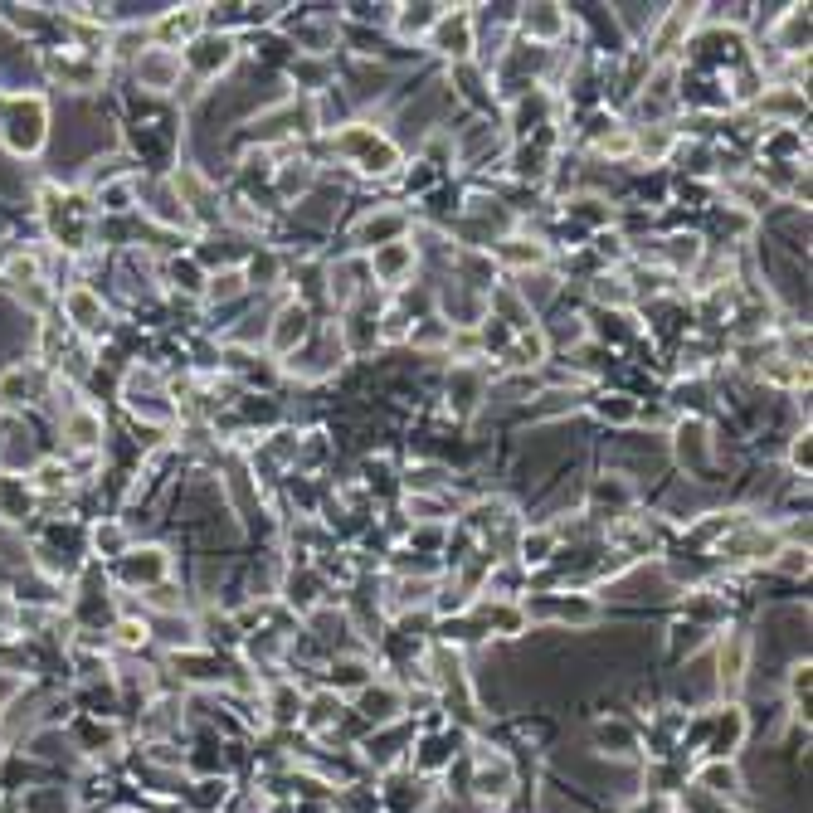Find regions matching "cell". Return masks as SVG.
Masks as SVG:
<instances>
[{
  "instance_id": "1",
  "label": "cell",
  "mask_w": 813,
  "mask_h": 813,
  "mask_svg": "<svg viewBox=\"0 0 813 813\" xmlns=\"http://www.w3.org/2000/svg\"><path fill=\"white\" fill-rule=\"evenodd\" d=\"M702 789L706 794H721V799H731V794H740V779L731 765H706L702 770Z\"/></svg>"
}]
</instances>
